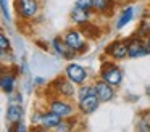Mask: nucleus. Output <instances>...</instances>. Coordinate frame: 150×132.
I'll list each match as a JSON object with an SVG mask.
<instances>
[{"instance_id": "nucleus-1", "label": "nucleus", "mask_w": 150, "mask_h": 132, "mask_svg": "<svg viewBox=\"0 0 150 132\" xmlns=\"http://www.w3.org/2000/svg\"><path fill=\"white\" fill-rule=\"evenodd\" d=\"M100 79L111 84L113 87H120L123 84V71L118 64L113 63V60H103L100 64Z\"/></svg>"}, {"instance_id": "nucleus-2", "label": "nucleus", "mask_w": 150, "mask_h": 132, "mask_svg": "<svg viewBox=\"0 0 150 132\" xmlns=\"http://www.w3.org/2000/svg\"><path fill=\"white\" fill-rule=\"evenodd\" d=\"M13 8L20 19L31 21L39 15L40 2L39 0H13Z\"/></svg>"}, {"instance_id": "nucleus-3", "label": "nucleus", "mask_w": 150, "mask_h": 132, "mask_svg": "<svg viewBox=\"0 0 150 132\" xmlns=\"http://www.w3.org/2000/svg\"><path fill=\"white\" fill-rule=\"evenodd\" d=\"M47 106H49V109H52L57 114H60L63 119L76 116V108H74V105L69 102V98H63V97L55 95V93H53L52 98L47 100Z\"/></svg>"}, {"instance_id": "nucleus-4", "label": "nucleus", "mask_w": 150, "mask_h": 132, "mask_svg": "<svg viewBox=\"0 0 150 132\" xmlns=\"http://www.w3.org/2000/svg\"><path fill=\"white\" fill-rule=\"evenodd\" d=\"M50 89L55 95H60L63 98H69L71 100L73 97H76V90H78V85L74 82L68 79V77L63 74V76H58L50 82Z\"/></svg>"}, {"instance_id": "nucleus-5", "label": "nucleus", "mask_w": 150, "mask_h": 132, "mask_svg": "<svg viewBox=\"0 0 150 132\" xmlns=\"http://www.w3.org/2000/svg\"><path fill=\"white\" fill-rule=\"evenodd\" d=\"M63 39H65V42L78 55H82V53H86V52L89 50L87 40H84V37H82V31L78 29V28H69L68 31L63 34Z\"/></svg>"}, {"instance_id": "nucleus-6", "label": "nucleus", "mask_w": 150, "mask_h": 132, "mask_svg": "<svg viewBox=\"0 0 150 132\" xmlns=\"http://www.w3.org/2000/svg\"><path fill=\"white\" fill-rule=\"evenodd\" d=\"M124 40L127 44V58L129 60H137V58H144L147 55H150L145 39L139 37L137 34H132L131 37H126Z\"/></svg>"}, {"instance_id": "nucleus-7", "label": "nucleus", "mask_w": 150, "mask_h": 132, "mask_svg": "<svg viewBox=\"0 0 150 132\" xmlns=\"http://www.w3.org/2000/svg\"><path fill=\"white\" fill-rule=\"evenodd\" d=\"M50 45H52V50L55 52L57 56L63 58V60H66V61H73L76 56H79V55L65 42L63 35H57V37H53L52 42H50Z\"/></svg>"}, {"instance_id": "nucleus-8", "label": "nucleus", "mask_w": 150, "mask_h": 132, "mask_svg": "<svg viewBox=\"0 0 150 132\" xmlns=\"http://www.w3.org/2000/svg\"><path fill=\"white\" fill-rule=\"evenodd\" d=\"M105 55L113 61H123L127 58V44L124 39H116L105 47Z\"/></svg>"}, {"instance_id": "nucleus-9", "label": "nucleus", "mask_w": 150, "mask_h": 132, "mask_svg": "<svg viewBox=\"0 0 150 132\" xmlns=\"http://www.w3.org/2000/svg\"><path fill=\"white\" fill-rule=\"evenodd\" d=\"M65 76L68 77L71 82H74L76 85H81V84L87 82L89 79V73L84 66H81L79 63H73L69 61L65 68Z\"/></svg>"}, {"instance_id": "nucleus-10", "label": "nucleus", "mask_w": 150, "mask_h": 132, "mask_svg": "<svg viewBox=\"0 0 150 132\" xmlns=\"http://www.w3.org/2000/svg\"><path fill=\"white\" fill-rule=\"evenodd\" d=\"M100 105H102V102L97 97V93H91V95L78 100V111L82 116H87V114H92L94 111H97Z\"/></svg>"}, {"instance_id": "nucleus-11", "label": "nucleus", "mask_w": 150, "mask_h": 132, "mask_svg": "<svg viewBox=\"0 0 150 132\" xmlns=\"http://www.w3.org/2000/svg\"><path fill=\"white\" fill-rule=\"evenodd\" d=\"M95 85V92H97V97L100 98L102 103L111 102V100L116 97V87H113L111 84L105 82L103 79H97L94 82Z\"/></svg>"}, {"instance_id": "nucleus-12", "label": "nucleus", "mask_w": 150, "mask_h": 132, "mask_svg": "<svg viewBox=\"0 0 150 132\" xmlns=\"http://www.w3.org/2000/svg\"><path fill=\"white\" fill-rule=\"evenodd\" d=\"M63 121V118L60 114H57L52 109H45L42 111V119H40V131H55L57 126H60Z\"/></svg>"}, {"instance_id": "nucleus-13", "label": "nucleus", "mask_w": 150, "mask_h": 132, "mask_svg": "<svg viewBox=\"0 0 150 132\" xmlns=\"http://www.w3.org/2000/svg\"><path fill=\"white\" fill-rule=\"evenodd\" d=\"M92 13H94V11H89V10H84V8H81V6L74 5L71 8V11H69V18H71L73 24H76L78 28H81V26L91 23Z\"/></svg>"}, {"instance_id": "nucleus-14", "label": "nucleus", "mask_w": 150, "mask_h": 132, "mask_svg": "<svg viewBox=\"0 0 150 132\" xmlns=\"http://www.w3.org/2000/svg\"><path fill=\"white\" fill-rule=\"evenodd\" d=\"M0 89H2V92L5 93V95H11V93H15V90H16V74L10 73V71H5V73H2V77H0Z\"/></svg>"}, {"instance_id": "nucleus-15", "label": "nucleus", "mask_w": 150, "mask_h": 132, "mask_svg": "<svg viewBox=\"0 0 150 132\" xmlns=\"http://www.w3.org/2000/svg\"><path fill=\"white\" fill-rule=\"evenodd\" d=\"M120 0H92V11L97 15H110Z\"/></svg>"}, {"instance_id": "nucleus-16", "label": "nucleus", "mask_w": 150, "mask_h": 132, "mask_svg": "<svg viewBox=\"0 0 150 132\" xmlns=\"http://www.w3.org/2000/svg\"><path fill=\"white\" fill-rule=\"evenodd\" d=\"M24 116V109L21 103H8L7 111H5V118H7L8 124H15V122L21 121Z\"/></svg>"}, {"instance_id": "nucleus-17", "label": "nucleus", "mask_w": 150, "mask_h": 132, "mask_svg": "<svg viewBox=\"0 0 150 132\" xmlns=\"http://www.w3.org/2000/svg\"><path fill=\"white\" fill-rule=\"evenodd\" d=\"M134 13H136V10H134L132 5H126V6H124L123 11H121V15L118 16V19H116V24H115L116 31H121L124 26H127L131 21H132V19H134Z\"/></svg>"}, {"instance_id": "nucleus-18", "label": "nucleus", "mask_w": 150, "mask_h": 132, "mask_svg": "<svg viewBox=\"0 0 150 132\" xmlns=\"http://www.w3.org/2000/svg\"><path fill=\"white\" fill-rule=\"evenodd\" d=\"M137 131L142 132H150V111H145L137 118V124H136Z\"/></svg>"}, {"instance_id": "nucleus-19", "label": "nucleus", "mask_w": 150, "mask_h": 132, "mask_svg": "<svg viewBox=\"0 0 150 132\" xmlns=\"http://www.w3.org/2000/svg\"><path fill=\"white\" fill-rule=\"evenodd\" d=\"M91 93H97L95 92V85L94 84H81V85H78V90H76V100H81L84 98V97L91 95Z\"/></svg>"}, {"instance_id": "nucleus-20", "label": "nucleus", "mask_w": 150, "mask_h": 132, "mask_svg": "<svg viewBox=\"0 0 150 132\" xmlns=\"http://www.w3.org/2000/svg\"><path fill=\"white\" fill-rule=\"evenodd\" d=\"M136 34L139 35V37L145 39L147 35H150V18H142L139 23V26H137L136 29Z\"/></svg>"}, {"instance_id": "nucleus-21", "label": "nucleus", "mask_w": 150, "mask_h": 132, "mask_svg": "<svg viewBox=\"0 0 150 132\" xmlns=\"http://www.w3.org/2000/svg\"><path fill=\"white\" fill-rule=\"evenodd\" d=\"M0 50L2 52H10L11 50V42L7 37L5 32H0Z\"/></svg>"}, {"instance_id": "nucleus-22", "label": "nucleus", "mask_w": 150, "mask_h": 132, "mask_svg": "<svg viewBox=\"0 0 150 132\" xmlns=\"http://www.w3.org/2000/svg\"><path fill=\"white\" fill-rule=\"evenodd\" d=\"M2 3V16H4V23L5 24H10L11 16H10V10H8V2L7 0H0Z\"/></svg>"}, {"instance_id": "nucleus-23", "label": "nucleus", "mask_w": 150, "mask_h": 132, "mask_svg": "<svg viewBox=\"0 0 150 132\" xmlns=\"http://www.w3.org/2000/svg\"><path fill=\"white\" fill-rule=\"evenodd\" d=\"M40 119H42V111L36 109V111L31 114V122H33V127H39L40 126Z\"/></svg>"}, {"instance_id": "nucleus-24", "label": "nucleus", "mask_w": 150, "mask_h": 132, "mask_svg": "<svg viewBox=\"0 0 150 132\" xmlns=\"http://www.w3.org/2000/svg\"><path fill=\"white\" fill-rule=\"evenodd\" d=\"M10 131H13V132H24V131H28V127L24 126V122H23V119L21 121H18V122H15V124H10Z\"/></svg>"}, {"instance_id": "nucleus-25", "label": "nucleus", "mask_w": 150, "mask_h": 132, "mask_svg": "<svg viewBox=\"0 0 150 132\" xmlns=\"http://www.w3.org/2000/svg\"><path fill=\"white\" fill-rule=\"evenodd\" d=\"M8 103H23V93L15 92L11 95H8Z\"/></svg>"}, {"instance_id": "nucleus-26", "label": "nucleus", "mask_w": 150, "mask_h": 132, "mask_svg": "<svg viewBox=\"0 0 150 132\" xmlns=\"http://www.w3.org/2000/svg\"><path fill=\"white\" fill-rule=\"evenodd\" d=\"M74 5H78V6H81V8H84V10L92 11V0H76Z\"/></svg>"}, {"instance_id": "nucleus-27", "label": "nucleus", "mask_w": 150, "mask_h": 132, "mask_svg": "<svg viewBox=\"0 0 150 132\" xmlns=\"http://www.w3.org/2000/svg\"><path fill=\"white\" fill-rule=\"evenodd\" d=\"M33 82H34V85H36V87H42V85H45V84H47V80L44 79V77L36 76V77L33 79Z\"/></svg>"}, {"instance_id": "nucleus-28", "label": "nucleus", "mask_w": 150, "mask_h": 132, "mask_svg": "<svg viewBox=\"0 0 150 132\" xmlns=\"http://www.w3.org/2000/svg\"><path fill=\"white\" fill-rule=\"evenodd\" d=\"M145 44H147V48H149V52H150V35L145 37Z\"/></svg>"}, {"instance_id": "nucleus-29", "label": "nucleus", "mask_w": 150, "mask_h": 132, "mask_svg": "<svg viewBox=\"0 0 150 132\" xmlns=\"http://www.w3.org/2000/svg\"><path fill=\"white\" fill-rule=\"evenodd\" d=\"M145 95L150 98V84H149V85H145Z\"/></svg>"}, {"instance_id": "nucleus-30", "label": "nucleus", "mask_w": 150, "mask_h": 132, "mask_svg": "<svg viewBox=\"0 0 150 132\" xmlns=\"http://www.w3.org/2000/svg\"><path fill=\"white\" fill-rule=\"evenodd\" d=\"M121 3H124V2H132V0H120Z\"/></svg>"}]
</instances>
